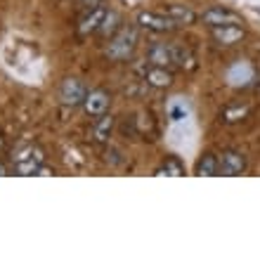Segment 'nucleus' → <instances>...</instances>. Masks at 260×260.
I'll return each mask as SVG.
<instances>
[{"instance_id": "obj_11", "label": "nucleus", "mask_w": 260, "mask_h": 260, "mask_svg": "<svg viewBox=\"0 0 260 260\" xmlns=\"http://www.w3.org/2000/svg\"><path fill=\"white\" fill-rule=\"evenodd\" d=\"M114 125H116V118L111 116V114H102V116H97V121L90 128V137L95 142H109L111 133H114Z\"/></svg>"}, {"instance_id": "obj_15", "label": "nucleus", "mask_w": 260, "mask_h": 260, "mask_svg": "<svg viewBox=\"0 0 260 260\" xmlns=\"http://www.w3.org/2000/svg\"><path fill=\"white\" fill-rule=\"evenodd\" d=\"M173 64L189 71V69L197 67V59H194V55L187 48H182V45H173Z\"/></svg>"}, {"instance_id": "obj_14", "label": "nucleus", "mask_w": 260, "mask_h": 260, "mask_svg": "<svg viewBox=\"0 0 260 260\" xmlns=\"http://www.w3.org/2000/svg\"><path fill=\"white\" fill-rule=\"evenodd\" d=\"M21 161H41V164H45V154L36 144H21V147L14 149L12 164H21Z\"/></svg>"}, {"instance_id": "obj_5", "label": "nucleus", "mask_w": 260, "mask_h": 260, "mask_svg": "<svg viewBox=\"0 0 260 260\" xmlns=\"http://www.w3.org/2000/svg\"><path fill=\"white\" fill-rule=\"evenodd\" d=\"M109 104H111L109 92L102 88H95V90H88V95L83 100V109H85L88 116H102V114H107Z\"/></svg>"}, {"instance_id": "obj_1", "label": "nucleus", "mask_w": 260, "mask_h": 260, "mask_svg": "<svg viewBox=\"0 0 260 260\" xmlns=\"http://www.w3.org/2000/svg\"><path fill=\"white\" fill-rule=\"evenodd\" d=\"M137 41H140V34H137L135 26H121L116 34L111 36L104 55L109 57L111 62H125V59L133 57V52H135Z\"/></svg>"}, {"instance_id": "obj_8", "label": "nucleus", "mask_w": 260, "mask_h": 260, "mask_svg": "<svg viewBox=\"0 0 260 260\" xmlns=\"http://www.w3.org/2000/svg\"><path fill=\"white\" fill-rule=\"evenodd\" d=\"M244 171H246V156L237 149H227L220 158V173L227 178H234V175H241Z\"/></svg>"}, {"instance_id": "obj_13", "label": "nucleus", "mask_w": 260, "mask_h": 260, "mask_svg": "<svg viewBox=\"0 0 260 260\" xmlns=\"http://www.w3.org/2000/svg\"><path fill=\"white\" fill-rule=\"evenodd\" d=\"M194 173L201 175V178H213V175H218L220 173V158L215 156V154H211V151H206V154L199 156L197 166H194Z\"/></svg>"}, {"instance_id": "obj_17", "label": "nucleus", "mask_w": 260, "mask_h": 260, "mask_svg": "<svg viewBox=\"0 0 260 260\" xmlns=\"http://www.w3.org/2000/svg\"><path fill=\"white\" fill-rule=\"evenodd\" d=\"M248 116V107L246 104H237V107H227L225 111H222V121L225 123H237V121H241V118Z\"/></svg>"}, {"instance_id": "obj_19", "label": "nucleus", "mask_w": 260, "mask_h": 260, "mask_svg": "<svg viewBox=\"0 0 260 260\" xmlns=\"http://www.w3.org/2000/svg\"><path fill=\"white\" fill-rule=\"evenodd\" d=\"M3 175H7V168L3 166V161H0V178H3Z\"/></svg>"}, {"instance_id": "obj_2", "label": "nucleus", "mask_w": 260, "mask_h": 260, "mask_svg": "<svg viewBox=\"0 0 260 260\" xmlns=\"http://www.w3.org/2000/svg\"><path fill=\"white\" fill-rule=\"evenodd\" d=\"M137 26L147 28V31H151V34H168V31L175 28V24H173V19L168 17V14L147 10V12L137 14Z\"/></svg>"}, {"instance_id": "obj_4", "label": "nucleus", "mask_w": 260, "mask_h": 260, "mask_svg": "<svg viewBox=\"0 0 260 260\" xmlns=\"http://www.w3.org/2000/svg\"><path fill=\"white\" fill-rule=\"evenodd\" d=\"M107 14H109V7L107 5H100V3L92 5L88 12L81 17V21H78V34L90 36V34H95V31H100L104 19H107Z\"/></svg>"}, {"instance_id": "obj_10", "label": "nucleus", "mask_w": 260, "mask_h": 260, "mask_svg": "<svg viewBox=\"0 0 260 260\" xmlns=\"http://www.w3.org/2000/svg\"><path fill=\"white\" fill-rule=\"evenodd\" d=\"M164 14L171 17L175 26H192L194 21L199 19V14L189 5H168L164 10Z\"/></svg>"}, {"instance_id": "obj_3", "label": "nucleus", "mask_w": 260, "mask_h": 260, "mask_svg": "<svg viewBox=\"0 0 260 260\" xmlns=\"http://www.w3.org/2000/svg\"><path fill=\"white\" fill-rule=\"evenodd\" d=\"M137 71L142 74L144 83H147V85H151V88L164 90V88H171V85H173V74L166 67H154V64L144 62V64H140V67H137Z\"/></svg>"}, {"instance_id": "obj_12", "label": "nucleus", "mask_w": 260, "mask_h": 260, "mask_svg": "<svg viewBox=\"0 0 260 260\" xmlns=\"http://www.w3.org/2000/svg\"><path fill=\"white\" fill-rule=\"evenodd\" d=\"M147 62L154 64V67H171L173 64V45L154 43V45L147 50Z\"/></svg>"}, {"instance_id": "obj_9", "label": "nucleus", "mask_w": 260, "mask_h": 260, "mask_svg": "<svg viewBox=\"0 0 260 260\" xmlns=\"http://www.w3.org/2000/svg\"><path fill=\"white\" fill-rule=\"evenodd\" d=\"M213 31V41L218 45H237L239 41H244V28L239 24H227V26H215Z\"/></svg>"}, {"instance_id": "obj_7", "label": "nucleus", "mask_w": 260, "mask_h": 260, "mask_svg": "<svg viewBox=\"0 0 260 260\" xmlns=\"http://www.w3.org/2000/svg\"><path fill=\"white\" fill-rule=\"evenodd\" d=\"M201 21H204L206 26H227V24H239V14L232 12V10H227V7H208L201 12Z\"/></svg>"}, {"instance_id": "obj_6", "label": "nucleus", "mask_w": 260, "mask_h": 260, "mask_svg": "<svg viewBox=\"0 0 260 260\" xmlns=\"http://www.w3.org/2000/svg\"><path fill=\"white\" fill-rule=\"evenodd\" d=\"M85 95H88V90L78 78H67L59 88V102L64 107H78V104H83Z\"/></svg>"}, {"instance_id": "obj_16", "label": "nucleus", "mask_w": 260, "mask_h": 260, "mask_svg": "<svg viewBox=\"0 0 260 260\" xmlns=\"http://www.w3.org/2000/svg\"><path fill=\"white\" fill-rule=\"evenodd\" d=\"M156 175H173V178H180V175H185V166L180 164V158L168 156L164 164L156 168Z\"/></svg>"}, {"instance_id": "obj_18", "label": "nucleus", "mask_w": 260, "mask_h": 260, "mask_svg": "<svg viewBox=\"0 0 260 260\" xmlns=\"http://www.w3.org/2000/svg\"><path fill=\"white\" fill-rule=\"evenodd\" d=\"M121 28V17H118V12H114V10H109V14H107V19H104L102 28H100V34L104 36H114Z\"/></svg>"}, {"instance_id": "obj_20", "label": "nucleus", "mask_w": 260, "mask_h": 260, "mask_svg": "<svg viewBox=\"0 0 260 260\" xmlns=\"http://www.w3.org/2000/svg\"><path fill=\"white\" fill-rule=\"evenodd\" d=\"M83 3H88V5H97L100 0H83Z\"/></svg>"}]
</instances>
